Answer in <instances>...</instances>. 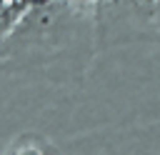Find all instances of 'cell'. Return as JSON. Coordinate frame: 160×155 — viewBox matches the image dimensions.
Masks as SVG:
<instances>
[{"label": "cell", "mask_w": 160, "mask_h": 155, "mask_svg": "<svg viewBox=\"0 0 160 155\" xmlns=\"http://www.w3.org/2000/svg\"><path fill=\"white\" fill-rule=\"evenodd\" d=\"M78 2H100V0H78Z\"/></svg>", "instance_id": "4"}, {"label": "cell", "mask_w": 160, "mask_h": 155, "mask_svg": "<svg viewBox=\"0 0 160 155\" xmlns=\"http://www.w3.org/2000/svg\"><path fill=\"white\" fill-rule=\"evenodd\" d=\"M2 155H60V152L38 135H22L15 142H10Z\"/></svg>", "instance_id": "2"}, {"label": "cell", "mask_w": 160, "mask_h": 155, "mask_svg": "<svg viewBox=\"0 0 160 155\" xmlns=\"http://www.w3.org/2000/svg\"><path fill=\"white\" fill-rule=\"evenodd\" d=\"M48 2H50V0H30L32 8H42V5H48Z\"/></svg>", "instance_id": "3"}, {"label": "cell", "mask_w": 160, "mask_h": 155, "mask_svg": "<svg viewBox=\"0 0 160 155\" xmlns=\"http://www.w3.org/2000/svg\"><path fill=\"white\" fill-rule=\"evenodd\" d=\"M30 12V0H0V38L12 35Z\"/></svg>", "instance_id": "1"}]
</instances>
